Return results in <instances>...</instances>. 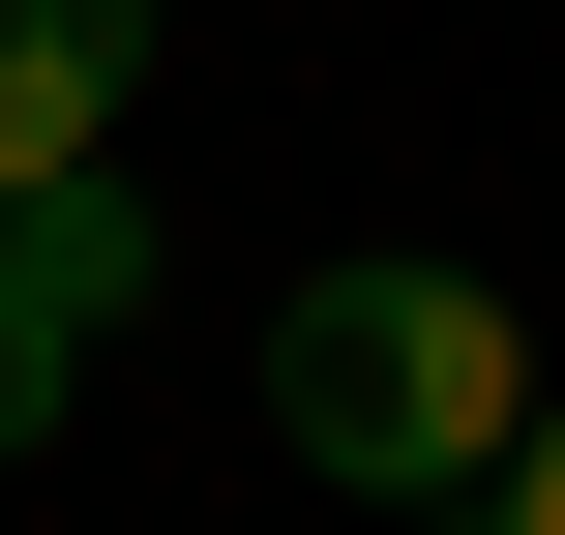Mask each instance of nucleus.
<instances>
[{
  "instance_id": "obj_2",
  "label": "nucleus",
  "mask_w": 565,
  "mask_h": 535,
  "mask_svg": "<svg viewBox=\"0 0 565 535\" xmlns=\"http://www.w3.org/2000/svg\"><path fill=\"white\" fill-rule=\"evenodd\" d=\"M119 119H149V0H0V208L89 179Z\"/></svg>"
},
{
  "instance_id": "obj_5",
  "label": "nucleus",
  "mask_w": 565,
  "mask_h": 535,
  "mask_svg": "<svg viewBox=\"0 0 565 535\" xmlns=\"http://www.w3.org/2000/svg\"><path fill=\"white\" fill-rule=\"evenodd\" d=\"M477 535H565V387L507 417V477H477Z\"/></svg>"
},
{
  "instance_id": "obj_3",
  "label": "nucleus",
  "mask_w": 565,
  "mask_h": 535,
  "mask_svg": "<svg viewBox=\"0 0 565 535\" xmlns=\"http://www.w3.org/2000/svg\"><path fill=\"white\" fill-rule=\"evenodd\" d=\"M0 268H30V328L89 357V328L149 298V179H119V149H89V179H30V208H0Z\"/></svg>"
},
{
  "instance_id": "obj_4",
  "label": "nucleus",
  "mask_w": 565,
  "mask_h": 535,
  "mask_svg": "<svg viewBox=\"0 0 565 535\" xmlns=\"http://www.w3.org/2000/svg\"><path fill=\"white\" fill-rule=\"evenodd\" d=\"M60 387H89V357H60V328H30V268H0V477L60 447Z\"/></svg>"
},
{
  "instance_id": "obj_1",
  "label": "nucleus",
  "mask_w": 565,
  "mask_h": 535,
  "mask_svg": "<svg viewBox=\"0 0 565 535\" xmlns=\"http://www.w3.org/2000/svg\"><path fill=\"white\" fill-rule=\"evenodd\" d=\"M507 417H536V357H507V298L477 268H298L268 298V447L298 477H358V506H477L507 477Z\"/></svg>"
},
{
  "instance_id": "obj_6",
  "label": "nucleus",
  "mask_w": 565,
  "mask_h": 535,
  "mask_svg": "<svg viewBox=\"0 0 565 535\" xmlns=\"http://www.w3.org/2000/svg\"><path fill=\"white\" fill-rule=\"evenodd\" d=\"M417 535H477V506H417Z\"/></svg>"
}]
</instances>
